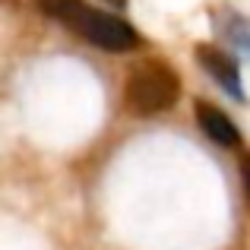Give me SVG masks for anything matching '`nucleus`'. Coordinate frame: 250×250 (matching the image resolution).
<instances>
[{"label": "nucleus", "instance_id": "obj_1", "mask_svg": "<svg viewBox=\"0 0 250 250\" xmlns=\"http://www.w3.org/2000/svg\"><path fill=\"white\" fill-rule=\"evenodd\" d=\"M181 95V80L165 61H140L130 67L124 83V104L140 117L168 111Z\"/></svg>", "mask_w": 250, "mask_h": 250}, {"label": "nucleus", "instance_id": "obj_2", "mask_svg": "<svg viewBox=\"0 0 250 250\" xmlns=\"http://www.w3.org/2000/svg\"><path fill=\"white\" fill-rule=\"evenodd\" d=\"M70 29L76 35H83L85 42H92L95 48H104V51H130L136 48V32L130 22L111 16V13H102V10H92L89 3L80 6L73 19H70Z\"/></svg>", "mask_w": 250, "mask_h": 250}, {"label": "nucleus", "instance_id": "obj_3", "mask_svg": "<svg viewBox=\"0 0 250 250\" xmlns=\"http://www.w3.org/2000/svg\"><path fill=\"white\" fill-rule=\"evenodd\" d=\"M196 61H200V67L206 70V73L212 76V80L219 83L222 89L228 92V95H234V98H244V89H241V73H238V63H234L231 57L225 54V51L212 48V44H196Z\"/></svg>", "mask_w": 250, "mask_h": 250}, {"label": "nucleus", "instance_id": "obj_4", "mask_svg": "<svg viewBox=\"0 0 250 250\" xmlns=\"http://www.w3.org/2000/svg\"><path fill=\"white\" fill-rule=\"evenodd\" d=\"M193 114H196L200 130H203V133H206L212 143H219V146H238V143H241V130L234 127V121L225 114V111L215 108L212 102H196Z\"/></svg>", "mask_w": 250, "mask_h": 250}, {"label": "nucleus", "instance_id": "obj_5", "mask_svg": "<svg viewBox=\"0 0 250 250\" xmlns=\"http://www.w3.org/2000/svg\"><path fill=\"white\" fill-rule=\"evenodd\" d=\"M35 3H38L42 13H48V16L61 19L63 25H70V19L80 13V6L85 3V0H35Z\"/></svg>", "mask_w": 250, "mask_h": 250}, {"label": "nucleus", "instance_id": "obj_6", "mask_svg": "<svg viewBox=\"0 0 250 250\" xmlns=\"http://www.w3.org/2000/svg\"><path fill=\"white\" fill-rule=\"evenodd\" d=\"M225 32L234 38V44H241L244 51H250V22H247V19H238V16H231V25H228Z\"/></svg>", "mask_w": 250, "mask_h": 250}, {"label": "nucleus", "instance_id": "obj_7", "mask_svg": "<svg viewBox=\"0 0 250 250\" xmlns=\"http://www.w3.org/2000/svg\"><path fill=\"white\" fill-rule=\"evenodd\" d=\"M241 184H244V193H247V200H250V155L241 159Z\"/></svg>", "mask_w": 250, "mask_h": 250}]
</instances>
